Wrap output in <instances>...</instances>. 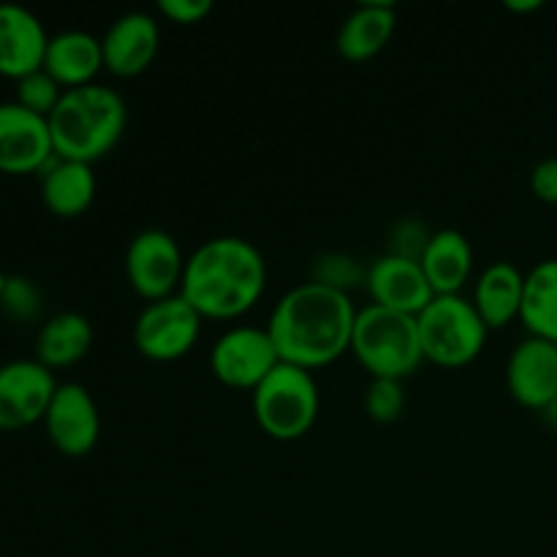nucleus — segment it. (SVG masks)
<instances>
[{
  "mask_svg": "<svg viewBox=\"0 0 557 557\" xmlns=\"http://www.w3.org/2000/svg\"><path fill=\"white\" fill-rule=\"evenodd\" d=\"M544 419H547V424L549 428H555L557 430V395L553 397V400H549V406L544 408Z\"/></svg>",
  "mask_w": 557,
  "mask_h": 557,
  "instance_id": "2f4dec72",
  "label": "nucleus"
},
{
  "mask_svg": "<svg viewBox=\"0 0 557 557\" xmlns=\"http://www.w3.org/2000/svg\"><path fill=\"white\" fill-rule=\"evenodd\" d=\"M92 348V324L87 315L76 313V310H63L54 313L38 326L36 335V359L54 370L71 368V364L82 362Z\"/></svg>",
  "mask_w": 557,
  "mask_h": 557,
  "instance_id": "412c9836",
  "label": "nucleus"
},
{
  "mask_svg": "<svg viewBox=\"0 0 557 557\" xmlns=\"http://www.w3.org/2000/svg\"><path fill=\"white\" fill-rule=\"evenodd\" d=\"M161 47V27L147 11H125L101 36L103 69L120 79L145 74Z\"/></svg>",
  "mask_w": 557,
  "mask_h": 557,
  "instance_id": "ddd939ff",
  "label": "nucleus"
},
{
  "mask_svg": "<svg viewBox=\"0 0 557 557\" xmlns=\"http://www.w3.org/2000/svg\"><path fill=\"white\" fill-rule=\"evenodd\" d=\"M357 308L351 294L335 292L321 283H299L288 288L272 308L267 332L281 362L297 364L313 373L351 351Z\"/></svg>",
  "mask_w": 557,
  "mask_h": 557,
  "instance_id": "f257e3e1",
  "label": "nucleus"
},
{
  "mask_svg": "<svg viewBox=\"0 0 557 557\" xmlns=\"http://www.w3.org/2000/svg\"><path fill=\"white\" fill-rule=\"evenodd\" d=\"M49 33L30 9L20 3H0V76L22 79L44 69Z\"/></svg>",
  "mask_w": 557,
  "mask_h": 557,
  "instance_id": "dca6fc26",
  "label": "nucleus"
},
{
  "mask_svg": "<svg viewBox=\"0 0 557 557\" xmlns=\"http://www.w3.org/2000/svg\"><path fill=\"white\" fill-rule=\"evenodd\" d=\"M424 359L438 368H466L482 354L490 326L479 315L473 299L462 294H435L417 315Z\"/></svg>",
  "mask_w": 557,
  "mask_h": 557,
  "instance_id": "423d86ee",
  "label": "nucleus"
},
{
  "mask_svg": "<svg viewBox=\"0 0 557 557\" xmlns=\"http://www.w3.org/2000/svg\"><path fill=\"white\" fill-rule=\"evenodd\" d=\"M419 264L435 294H460L473 272L471 239L457 228H438Z\"/></svg>",
  "mask_w": 557,
  "mask_h": 557,
  "instance_id": "4be33fe9",
  "label": "nucleus"
},
{
  "mask_svg": "<svg viewBox=\"0 0 557 557\" xmlns=\"http://www.w3.org/2000/svg\"><path fill=\"white\" fill-rule=\"evenodd\" d=\"M63 92H65L63 87H60L58 82L47 74V71L38 69V71H33V74L16 79L14 101L20 103V107L30 109V112L41 114V117L49 120V114L54 112V107L60 103Z\"/></svg>",
  "mask_w": 557,
  "mask_h": 557,
  "instance_id": "393cba45",
  "label": "nucleus"
},
{
  "mask_svg": "<svg viewBox=\"0 0 557 557\" xmlns=\"http://www.w3.org/2000/svg\"><path fill=\"white\" fill-rule=\"evenodd\" d=\"M531 190L536 194V199L547 201V205H557V156L544 158V161L533 166Z\"/></svg>",
  "mask_w": 557,
  "mask_h": 557,
  "instance_id": "c756f323",
  "label": "nucleus"
},
{
  "mask_svg": "<svg viewBox=\"0 0 557 557\" xmlns=\"http://www.w3.org/2000/svg\"><path fill=\"white\" fill-rule=\"evenodd\" d=\"M542 0H520V3H517V0H506V9H511V11H536V9H542Z\"/></svg>",
  "mask_w": 557,
  "mask_h": 557,
  "instance_id": "7c9ffc66",
  "label": "nucleus"
},
{
  "mask_svg": "<svg viewBox=\"0 0 557 557\" xmlns=\"http://www.w3.org/2000/svg\"><path fill=\"white\" fill-rule=\"evenodd\" d=\"M185 261L188 256L172 234L163 228H145L131 239L125 250V275L141 299L156 302L180 294Z\"/></svg>",
  "mask_w": 557,
  "mask_h": 557,
  "instance_id": "6e6552de",
  "label": "nucleus"
},
{
  "mask_svg": "<svg viewBox=\"0 0 557 557\" xmlns=\"http://www.w3.org/2000/svg\"><path fill=\"white\" fill-rule=\"evenodd\" d=\"M54 158L49 120L16 101L0 103V172L41 174Z\"/></svg>",
  "mask_w": 557,
  "mask_h": 557,
  "instance_id": "f8f14e48",
  "label": "nucleus"
},
{
  "mask_svg": "<svg viewBox=\"0 0 557 557\" xmlns=\"http://www.w3.org/2000/svg\"><path fill=\"white\" fill-rule=\"evenodd\" d=\"M201 321L205 319L196 313V308L183 294L156 299V302H147L136 315L134 343L141 357L152 362H174L199 343Z\"/></svg>",
  "mask_w": 557,
  "mask_h": 557,
  "instance_id": "0eeeda50",
  "label": "nucleus"
},
{
  "mask_svg": "<svg viewBox=\"0 0 557 557\" xmlns=\"http://www.w3.org/2000/svg\"><path fill=\"white\" fill-rule=\"evenodd\" d=\"M281 364L270 332L259 326H232L210 351V370L232 389L253 392Z\"/></svg>",
  "mask_w": 557,
  "mask_h": 557,
  "instance_id": "1a4fd4ad",
  "label": "nucleus"
},
{
  "mask_svg": "<svg viewBox=\"0 0 557 557\" xmlns=\"http://www.w3.org/2000/svg\"><path fill=\"white\" fill-rule=\"evenodd\" d=\"M38 177H41V201L52 215L76 218L90 210L96 201L98 183L90 163L54 156Z\"/></svg>",
  "mask_w": 557,
  "mask_h": 557,
  "instance_id": "6ab92c4d",
  "label": "nucleus"
},
{
  "mask_svg": "<svg viewBox=\"0 0 557 557\" xmlns=\"http://www.w3.org/2000/svg\"><path fill=\"white\" fill-rule=\"evenodd\" d=\"M430 239H433V232H430L422 221H417V218H406V221L392 226L389 239H386V253L400 256V259L422 261Z\"/></svg>",
  "mask_w": 557,
  "mask_h": 557,
  "instance_id": "cd10ccee",
  "label": "nucleus"
},
{
  "mask_svg": "<svg viewBox=\"0 0 557 557\" xmlns=\"http://www.w3.org/2000/svg\"><path fill=\"white\" fill-rule=\"evenodd\" d=\"M364 277H368V267H362L354 256L346 253L319 256L313 261V270H310V281L343 294H351V288L364 286Z\"/></svg>",
  "mask_w": 557,
  "mask_h": 557,
  "instance_id": "b1692460",
  "label": "nucleus"
},
{
  "mask_svg": "<svg viewBox=\"0 0 557 557\" xmlns=\"http://www.w3.org/2000/svg\"><path fill=\"white\" fill-rule=\"evenodd\" d=\"M41 292H38L36 283L25 275H9L5 277L3 297H0V308L5 315H11L14 321H33L41 313Z\"/></svg>",
  "mask_w": 557,
  "mask_h": 557,
  "instance_id": "bb28decb",
  "label": "nucleus"
},
{
  "mask_svg": "<svg viewBox=\"0 0 557 557\" xmlns=\"http://www.w3.org/2000/svg\"><path fill=\"white\" fill-rule=\"evenodd\" d=\"M364 288H368L373 305L408 315L422 313L435 297L422 264L392 253H384L375 261H370Z\"/></svg>",
  "mask_w": 557,
  "mask_h": 557,
  "instance_id": "2eb2a0df",
  "label": "nucleus"
},
{
  "mask_svg": "<svg viewBox=\"0 0 557 557\" xmlns=\"http://www.w3.org/2000/svg\"><path fill=\"white\" fill-rule=\"evenodd\" d=\"M101 69L103 49L98 36H92V33L87 30H76V27L49 36L47 54H44V71H47L63 90L92 85Z\"/></svg>",
  "mask_w": 557,
  "mask_h": 557,
  "instance_id": "a211bd4d",
  "label": "nucleus"
},
{
  "mask_svg": "<svg viewBox=\"0 0 557 557\" xmlns=\"http://www.w3.org/2000/svg\"><path fill=\"white\" fill-rule=\"evenodd\" d=\"M364 411L373 422L392 424L406 411V389L397 379H373L364 392Z\"/></svg>",
  "mask_w": 557,
  "mask_h": 557,
  "instance_id": "a878e982",
  "label": "nucleus"
},
{
  "mask_svg": "<svg viewBox=\"0 0 557 557\" xmlns=\"http://www.w3.org/2000/svg\"><path fill=\"white\" fill-rule=\"evenodd\" d=\"M522 292H525V272L511 261H493L479 272L473 305L490 330H500L520 319Z\"/></svg>",
  "mask_w": 557,
  "mask_h": 557,
  "instance_id": "aec40b11",
  "label": "nucleus"
},
{
  "mask_svg": "<svg viewBox=\"0 0 557 557\" xmlns=\"http://www.w3.org/2000/svg\"><path fill=\"white\" fill-rule=\"evenodd\" d=\"M506 386L520 406L544 411L557 395V343L528 335L506 362Z\"/></svg>",
  "mask_w": 557,
  "mask_h": 557,
  "instance_id": "4468645a",
  "label": "nucleus"
},
{
  "mask_svg": "<svg viewBox=\"0 0 557 557\" xmlns=\"http://www.w3.org/2000/svg\"><path fill=\"white\" fill-rule=\"evenodd\" d=\"M49 441L65 457H87L101 438V413L90 389L76 381L58 384L44 417Z\"/></svg>",
  "mask_w": 557,
  "mask_h": 557,
  "instance_id": "9b49d317",
  "label": "nucleus"
},
{
  "mask_svg": "<svg viewBox=\"0 0 557 557\" xmlns=\"http://www.w3.org/2000/svg\"><path fill=\"white\" fill-rule=\"evenodd\" d=\"M395 27V3H386V0H364L357 9L348 11L346 20L337 27V54L351 60V63H362V60L375 58L392 41Z\"/></svg>",
  "mask_w": 557,
  "mask_h": 557,
  "instance_id": "f3484780",
  "label": "nucleus"
},
{
  "mask_svg": "<svg viewBox=\"0 0 557 557\" xmlns=\"http://www.w3.org/2000/svg\"><path fill=\"white\" fill-rule=\"evenodd\" d=\"M125 125H128V107L117 90L101 82L71 87L49 114L54 156L92 166L117 147Z\"/></svg>",
  "mask_w": 557,
  "mask_h": 557,
  "instance_id": "7ed1b4c3",
  "label": "nucleus"
},
{
  "mask_svg": "<svg viewBox=\"0 0 557 557\" xmlns=\"http://www.w3.org/2000/svg\"><path fill=\"white\" fill-rule=\"evenodd\" d=\"M212 0H161L158 11L174 25H199L212 14Z\"/></svg>",
  "mask_w": 557,
  "mask_h": 557,
  "instance_id": "c85d7f7f",
  "label": "nucleus"
},
{
  "mask_svg": "<svg viewBox=\"0 0 557 557\" xmlns=\"http://www.w3.org/2000/svg\"><path fill=\"white\" fill-rule=\"evenodd\" d=\"M520 321L533 337L557 343V259H544L525 272Z\"/></svg>",
  "mask_w": 557,
  "mask_h": 557,
  "instance_id": "5701e85b",
  "label": "nucleus"
},
{
  "mask_svg": "<svg viewBox=\"0 0 557 557\" xmlns=\"http://www.w3.org/2000/svg\"><path fill=\"white\" fill-rule=\"evenodd\" d=\"M267 288V261L250 239L212 237L185 261L183 294L201 319L228 321L259 305Z\"/></svg>",
  "mask_w": 557,
  "mask_h": 557,
  "instance_id": "f03ea898",
  "label": "nucleus"
},
{
  "mask_svg": "<svg viewBox=\"0 0 557 557\" xmlns=\"http://www.w3.org/2000/svg\"><path fill=\"white\" fill-rule=\"evenodd\" d=\"M351 351L373 379H408L424 362L417 315L370 302L357 310Z\"/></svg>",
  "mask_w": 557,
  "mask_h": 557,
  "instance_id": "20e7f679",
  "label": "nucleus"
},
{
  "mask_svg": "<svg viewBox=\"0 0 557 557\" xmlns=\"http://www.w3.org/2000/svg\"><path fill=\"white\" fill-rule=\"evenodd\" d=\"M60 381L36 357L0 364V430H25L44 422Z\"/></svg>",
  "mask_w": 557,
  "mask_h": 557,
  "instance_id": "9d476101",
  "label": "nucleus"
},
{
  "mask_svg": "<svg viewBox=\"0 0 557 557\" xmlns=\"http://www.w3.org/2000/svg\"><path fill=\"white\" fill-rule=\"evenodd\" d=\"M5 277H9V275H5V272H3V270H0V297H3V288H5Z\"/></svg>",
  "mask_w": 557,
  "mask_h": 557,
  "instance_id": "473e14b6",
  "label": "nucleus"
},
{
  "mask_svg": "<svg viewBox=\"0 0 557 557\" xmlns=\"http://www.w3.org/2000/svg\"><path fill=\"white\" fill-rule=\"evenodd\" d=\"M321 395L313 373L281 362L253 389V417L270 438L292 444L305 438L319 419Z\"/></svg>",
  "mask_w": 557,
  "mask_h": 557,
  "instance_id": "39448f33",
  "label": "nucleus"
}]
</instances>
